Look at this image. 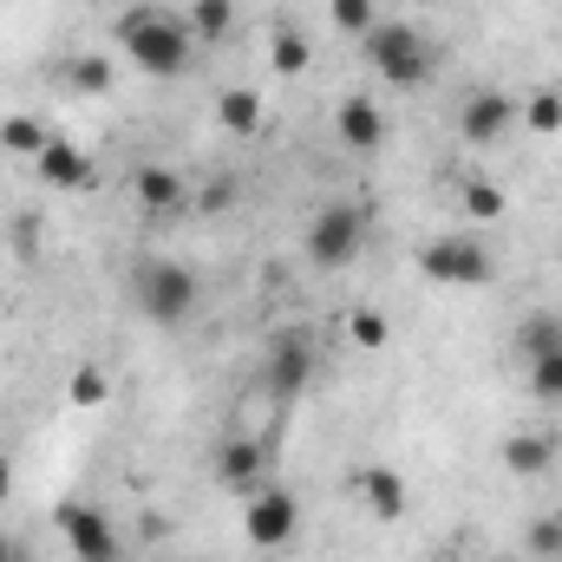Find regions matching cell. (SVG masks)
Returning a JSON list of instances; mask_svg holds the SVG:
<instances>
[{
	"label": "cell",
	"instance_id": "cell-30",
	"mask_svg": "<svg viewBox=\"0 0 562 562\" xmlns=\"http://www.w3.org/2000/svg\"><path fill=\"white\" fill-rule=\"evenodd\" d=\"M229 203H236V183H229V177H223V183H210V190H203V210H229Z\"/></svg>",
	"mask_w": 562,
	"mask_h": 562
},
{
	"label": "cell",
	"instance_id": "cell-36",
	"mask_svg": "<svg viewBox=\"0 0 562 562\" xmlns=\"http://www.w3.org/2000/svg\"><path fill=\"white\" fill-rule=\"evenodd\" d=\"M0 157H7V150H0Z\"/></svg>",
	"mask_w": 562,
	"mask_h": 562
},
{
	"label": "cell",
	"instance_id": "cell-11",
	"mask_svg": "<svg viewBox=\"0 0 562 562\" xmlns=\"http://www.w3.org/2000/svg\"><path fill=\"white\" fill-rule=\"evenodd\" d=\"M334 132H340V144H347V150L373 157V150H386V112H380L373 99H340Z\"/></svg>",
	"mask_w": 562,
	"mask_h": 562
},
{
	"label": "cell",
	"instance_id": "cell-3",
	"mask_svg": "<svg viewBox=\"0 0 562 562\" xmlns=\"http://www.w3.org/2000/svg\"><path fill=\"white\" fill-rule=\"evenodd\" d=\"M367 59H373V72H386V86H400V92H413V86H425V79L438 72V46L425 40L413 20H380V26L367 33Z\"/></svg>",
	"mask_w": 562,
	"mask_h": 562
},
{
	"label": "cell",
	"instance_id": "cell-17",
	"mask_svg": "<svg viewBox=\"0 0 562 562\" xmlns=\"http://www.w3.org/2000/svg\"><path fill=\"white\" fill-rule=\"evenodd\" d=\"M307 59H314V46H307V33L281 20V26H276V40H269V66H276L281 79H301V72H307Z\"/></svg>",
	"mask_w": 562,
	"mask_h": 562
},
{
	"label": "cell",
	"instance_id": "cell-18",
	"mask_svg": "<svg viewBox=\"0 0 562 562\" xmlns=\"http://www.w3.org/2000/svg\"><path fill=\"white\" fill-rule=\"evenodd\" d=\"M59 79H66L72 92H86V99H105V92H112V59L79 53V59H66V66H59Z\"/></svg>",
	"mask_w": 562,
	"mask_h": 562
},
{
	"label": "cell",
	"instance_id": "cell-13",
	"mask_svg": "<svg viewBox=\"0 0 562 562\" xmlns=\"http://www.w3.org/2000/svg\"><path fill=\"white\" fill-rule=\"evenodd\" d=\"M33 170H40L46 190H86V183H92V157H86L72 138H53L40 157H33Z\"/></svg>",
	"mask_w": 562,
	"mask_h": 562
},
{
	"label": "cell",
	"instance_id": "cell-16",
	"mask_svg": "<svg viewBox=\"0 0 562 562\" xmlns=\"http://www.w3.org/2000/svg\"><path fill=\"white\" fill-rule=\"evenodd\" d=\"M216 119H223L236 138H256V132H262V99H256L249 86H229V92L216 99Z\"/></svg>",
	"mask_w": 562,
	"mask_h": 562
},
{
	"label": "cell",
	"instance_id": "cell-15",
	"mask_svg": "<svg viewBox=\"0 0 562 562\" xmlns=\"http://www.w3.org/2000/svg\"><path fill=\"white\" fill-rule=\"evenodd\" d=\"M353 484H360V504H367L380 524H400V517H406V477H400V471H386V464H367Z\"/></svg>",
	"mask_w": 562,
	"mask_h": 562
},
{
	"label": "cell",
	"instance_id": "cell-23",
	"mask_svg": "<svg viewBox=\"0 0 562 562\" xmlns=\"http://www.w3.org/2000/svg\"><path fill=\"white\" fill-rule=\"evenodd\" d=\"M327 13H334V26L353 33V40H367V33L380 26V7H373V0H327Z\"/></svg>",
	"mask_w": 562,
	"mask_h": 562
},
{
	"label": "cell",
	"instance_id": "cell-28",
	"mask_svg": "<svg viewBox=\"0 0 562 562\" xmlns=\"http://www.w3.org/2000/svg\"><path fill=\"white\" fill-rule=\"evenodd\" d=\"M105 393H112V380L99 367H79L72 373V406H105Z\"/></svg>",
	"mask_w": 562,
	"mask_h": 562
},
{
	"label": "cell",
	"instance_id": "cell-33",
	"mask_svg": "<svg viewBox=\"0 0 562 562\" xmlns=\"http://www.w3.org/2000/svg\"><path fill=\"white\" fill-rule=\"evenodd\" d=\"M425 562H451V557H425Z\"/></svg>",
	"mask_w": 562,
	"mask_h": 562
},
{
	"label": "cell",
	"instance_id": "cell-24",
	"mask_svg": "<svg viewBox=\"0 0 562 562\" xmlns=\"http://www.w3.org/2000/svg\"><path fill=\"white\" fill-rule=\"evenodd\" d=\"M530 393H537L543 406H562V347L530 360Z\"/></svg>",
	"mask_w": 562,
	"mask_h": 562
},
{
	"label": "cell",
	"instance_id": "cell-32",
	"mask_svg": "<svg viewBox=\"0 0 562 562\" xmlns=\"http://www.w3.org/2000/svg\"><path fill=\"white\" fill-rule=\"evenodd\" d=\"M7 491H13V464H7V451H0V504H7Z\"/></svg>",
	"mask_w": 562,
	"mask_h": 562
},
{
	"label": "cell",
	"instance_id": "cell-4",
	"mask_svg": "<svg viewBox=\"0 0 562 562\" xmlns=\"http://www.w3.org/2000/svg\"><path fill=\"white\" fill-rule=\"evenodd\" d=\"M301 249H307V262H314L321 276L353 269V256L367 249V210H360V203H321V210L307 216V229H301Z\"/></svg>",
	"mask_w": 562,
	"mask_h": 562
},
{
	"label": "cell",
	"instance_id": "cell-7",
	"mask_svg": "<svg viewBox=\"0 0 562 562\" xmlns=\"http://www.w3.org/2000/svg\"><path fill=\"white\" fill-rule=\"evenodd\" d=\"M294 530H301V504H294V491L262 484V491L249 497V510H243V537H249L256 550H288Z\"/></svg>",
	"mask_w": 562,
	"mask_h": 562
},
{
	"label": "cell",
	"instance_id": "cell-22",
	"mask_svg": "<svg viewBox=\"0 0 562 562\" xmlns=\"http://www.w3.org/2000/svg\"><path fill=\"white\" fill-rule=\"evenodd\" d=\"M458 196H464V216H471V223H497V216H504V190H497L491 177H464Z\"/></svg>",
	"mask_w": 562,
	"mask_h": 562
},
{
	"label": "cell",
	"instance_id": "cell-5",
	"mask_svg": "<svg viewBox=\"0 0 562 562\" xmlns=\"http://www.w3.org/2000/svg\"><path fill=\"white\" fill-rule=\"evenodd\" d=\"M419 269L438 288H484V281H497V256L477 236H431L419 249Z\"/></svg>",
	"mask_w": 562,
	"mask_h": 562
},
{
	"label": "cell",
	"instance_id": "cell-8",
	"mask_svg": "<svg viewBox=\"0 0 562 562\" xmlns=\"http://www.w3.org/2000/svg\"><path fill=\"white\" fill-rule=\"evenodd\" d=\"M307 380H314V340H307V327H281L262 360V386L276 400H294V393H307Z\"/></svg>",
	"mask_w": 562,
	"mask_h": 562
},
{
	"label": "cell",
	"instance_id": "cell-20",
	"mask_svg": "<svg viewBox=\"0 0 562 562\" xmlns=\"http://www.w3.org/2000/svg\"><path fill=\"white\" fill-rule=\"evenodd\" d=\"M46 144H53V132H46L40 119H20V112L0 119V150H7V157H40Z\"/></svg>",
	"mask_w": 562,
	"mask_h": 562
},
{
	"label": "cell",
	"instance_id": "cell-21",
	"mask_svg": "<svg viewBox=\"0 0 562 562\" xmlns=\"http://www.w3.org/2000/svg\"><path fill=\"white\" fill-rule=\"evenodd\" d=\"M557 347H562V321L557 314H524V327H517V353L537 360V353H557Z\"/></svg>",
	"mask_w": 562,
	"mask_h": 562
},
{
	"label": "cell",
	"instance_id": "cell-25",
	"mask_svg": "<svg viewBox=\"0 0 562 562\" xmlns=\"http://www.w3.org/2000/svg\"><path fill=\"white\" fill-rule=\"evenodd\" d=\"M537 138H550V132H562V92H530V105L517 112Z\"/></svg>",
	"mask_w": 562,
	"mask_h": 562
},
{
	"label": "cell",
	"instance_id": "cell-1",
	"mask_svg": "<svg viewBox=\"0 0 562 562\" xmlns=\"http://www.w3.org/2000/svg\"><path fill=\"white\" fill-rule=\"evenodd\" d=\"M119 46L132 53V66H138L144 79H177V72L190 66V53H196V33H190V20H177V13L125 7V13H119Z\"/></svg>",
	"mask_w": 562,
	"mask_h": 562
},
{
	"label": "cell",
	"instance_id": "cell-6",
	"mask_svg": "<svg viewBox=\"0 0 562 562\" xmlns=\"http://www.w3.org/2000/svg\"><path fill=\"white\" fill-rule=\"evenodd\" d=\"M53 524H59V537L72 543V557H79V562H119V557H125L119 524H112L99 504H86V497H66V504L53 510Z\"/></svg>",
	"mask_w": 562,
	"mask_h": 562
},
{
	"label": "cell",
	"instance_id": "cell-14",
	"mask_svg": "<svg viewBox=\"0 0 562 562\" xmlns=\"http://www.w3.org/2000/svg\"><path fill=\"white\" fill-rule=\"evenodd\" d=\"M132 190H138V203L150 210V216H177V210H190V183H183L170 164H138Z\"/></svg>",
	"mask_w": 562,
	"mask_h": 562
},
{
	"label": "cell",
	"instance_id": "cell-31",
	"mask_svg": "<svg viewBox=\"0 0 562 562\" xmlns=\"http://www.w3.org/2000/svg\"><path fill=\"white\" fill-rule=\"evenodd\" d=\"M0 562H26V550H20L13 537H0Z\"/></svg>",
	"mask_w": 562,
	"mask_h": 562
},
{
	"label": "cell",
	"instance_id": "cell-34",
	"mask_svg": "<svg viewBox=\"0 0 562 562\" xmlns=\"http://www.w3.org/2000/svg\"><path fill=\"white\" fill-rule=\"evenodd\" d=\"M419 7H438V0H419Z\"/></svg>",
	"mask_w": 562,
	"mask_h": 562
},
{
	"label": "cell",
	"instance_id": "cell-35",
	"mask_svg": "<svg viewBox=\"0 0 562 562\" xmlns=\"http://www.w3.org/2000/svg\"><path fill=\"white\" fill-rule=\"evenodd\" d=\"M497 562H517V557H497Z\"/></svg>",
	"mask_w": 562,
	"mask_h": 562
},
{
	"label": "cell",
	"instance_id": "cell-27",
	"mask_svg": "<svg viewBox=\"0 0 562 562\" xmlns=\"http://www.w3.org/2000/svg\"><path fill=\"white\" fill-rule=\"evenodd\" d=\"M353 340H360L367 353H380V347L393 340V327H386V314H373V307H360V314H353Z\"/></svg>",
	"mask_w": 562,
	"mask_h": 562
},
{
	"label": "cell",
	"instance_id": "cell-19",
	"mask_svg": "<svg viewBox=\"0 0 562 562\" xmlns=\"http://www.w3.org/2000/svg\"><path fill=\"white\" fill-rule=\"evenodd\" d=\"M190 33H196L203 46L229 40V33H236V0H196V7H190Z\"/></svg>",
	"mask_w": 562,
	"mask_h": 562
},
{
	"label": "cell",
	"instance_id": "cell-2",
	"mask_svg": "<svg viewBox=\"0 0 562 562\" xmlns=\"http://www.w3.org/2000/svg\"><path fill=\"white\" fill-rule=\"evenodd\" d=\"M132 294H138V314L157 321V327H183V321L203 307V281H196V269H190V262H170V256L138 262Z\"/></svg>",
	"mask_w": 562,
	"mask_h": 562
},
{
	"label": "cell",
	"instance_id": "cell-12",
	"mask_svg": "<svg viewBox=\"0 0 562 562\" xmlns=\"http://www.w3.org/2000/svg\"><path fill=\"white\" fill-rule=\"evenodd\" d=\"M557 458H562L557 431H510V438H504V471H510V477H550Z\"/></svg>",
	"mask_w": 562,
	"mask_h": 562
},
{
	"label": "cell",
	"instance_id": "cell-9",
	"mask_svg": "<svg viewBox=\"0 0 562 562\" xmlns=\"http://www.w3.org/2000/svg\"><path fill=\"white\" fill-rule=\"evenodd\" d=\"M510 125H517V99L497 92V86H477V92L458 105V138L464 144H497Z\"/></svg>",
	"mask_w": 562,
	"mask_h": 562
},
{
	"label": "cell",
	"instance_id": "cell-29",
	"mask_svg": "<svg viewBox=\"0 0 562 562\" xmlns=\"http://www.w3.org/2000/svg\"><path fill=\"white\" fill-rule=\"evenodd\" d=\"M524 543H530L537 557H557L562 562V517H537V524L524 530Z\"/></svg>",
	"mask_w": 562,
	"mask_h": 562
},
{
	"label": "cell",
	"instance_id": "cell-10",
	"mask_svg": "<svg viewBox=\"0 0 562 562\" xmlns=\"http://www.w3.org/2000/svg\"><path fill=\"white\" fill-rule=\"evenodd\" d=\"M262 464H269V458H262L256 438H223V445H216V484L236 491V497H256V491H262Z\"/></svg>",
	"mask_w": 562,
	"mask_h": 562
},
{
	"label": "cell",
	"instance_id": "cell-26",
	"mask_svg": "<svg viewBox=\"0 0 562 562\" xmlns=\"http://www.w3.org/2000/svg\"><path fill=\"white\" fill-rule=\"evenodd\" d=\"M7 249H13L20 262H33V256H40V216H13V223H7Z\"/></svg>",
	"mask_w": 562,
	"mask_h": 562
}]
</instances>
